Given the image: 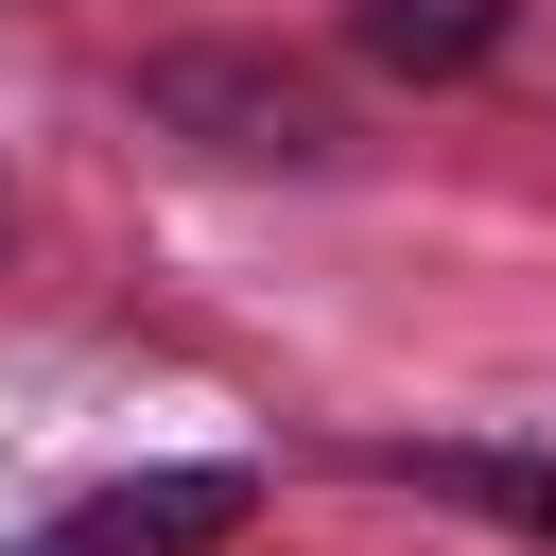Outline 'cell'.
<instances>
[{"label": "cell", "instance_id": "cell-1", "mask_svg": "<svg viewBox=\"0 0 556 556\" xmlns=\"http://www.w3.org/2000/svg\"><path fill=\"white\" fill-rule=\"evenodd\" d=\"M243 469H139V486H87L70 521H35L17 556H226L243 539Z\"/></svg>", "mask_w": 556, "mask_h": 556}, {"label": "cell", "instance_id": "cell-2", "mask_svg": "<svg viewBox=\"0 0 556 556\" xmlns=\"http://www.w3.org/2000/svg\"><path fill=\"white\" fill-rule=\"evenodd\" d=\"M139 104L156 122H208V156H330V104L295 70H261V52H156Z\"/></svg>", "mask_w": 556, "mask_h": 556}, {"label": "cell", "instance_id": "cell-3", "mask_svg": "<svg viewBox=\"0 0 556 556\" xmlns=\"http://www.w3.org/2000/svg\"><path fill=\"white\" fill-rule=\"evenodd\" d=\"M400 486H434V504H469V521H504V539H539L556 556V452H382Z\"/></svg>", "mask_w": 556, "mask_h": 556}, {"label": "cell", "instance_id": "cell-4", "mask_svg": "<svg viewBox=\"0 0 556 556\" xmlns=\"http://www.w3.org/2000/svg\"><path fill=\"white\" fill-rule=\"evenodd\" d=\"M348 35H365L382 70H486L504 0H348Z\"/></svg>", "mask_w": 556, "mask_h": 556}, {"label": "cell", "instance_id": "cell-5", "mask_svg": "<svg viewBox=\"0 0 556 556\" xmlns=\"http://www.w3.org/2000/svg\"><path fill=\"white\" fill-rule=\"evenodd\" d=\"M0 243H17V191H0Z\"/></svg>", "mask_w": 556, "mask_h": 556}]
</instances>
